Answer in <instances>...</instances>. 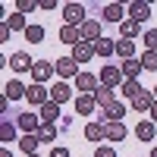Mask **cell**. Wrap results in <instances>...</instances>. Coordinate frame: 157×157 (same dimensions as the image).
<instances>
[{"label": "cell", "instance_id": "6da1fadb", "mask_svg": "<svg viewBox=\"0 0 157 157\" xmlns=\"http://www.w3.org/2000/svg\"><path fill=\"white\" fill-rule=\"evenodd\" d=\"M85 22H88V16H85V6L82 3H66V6H63V25L82 29Z\"/></svg>", "mask_w": 157, "mask_h": 157}, {"label": "cell", "instance_id": "7a4b0ae2", "mask_svg": "<svg viewBox=\"0 0 157 157\" xmlns=\"http://www.w3.org/2000/svg\"><path fill=\"white\" fill-rule=\"evenodd\" d=\"M98 78H101V85H107V88H120V85L126 82L123 69H120V66H113V63H107V66H101Z\"/></svg>", "mask_w": 157, "mask_h": 157}, {"label": "cell", "instance_id": "3957f363", "mask_svg": "<svg viewBox=\"0 0 157 157\" xmlns=\"http://www.w3.org/2000/svg\"><path fill=\"white\" fill-rule=\"evenodd\" d=\"M54 69H57V75H60V82H69V78H78V63L72 60V57H60L57 63H54Z\"/></svg>", "mask_w": 157, "mask_h": 157}, {"label": "cell", "instance_id": "277c9868", "mask_svg": "<svg viewBox=\"0 0 157 157\" xmlns=\"http://www.w3.org/2000/svg\"><path fill=\"white\" fill-rule=\"evenodd\" d=\"M154 101H157V98H154V91H148V88H141V91H138V94H135L132 101H129V104H132V110H135V113H151V107H154Z\"/></svg>", "mask_w": 157, "mask_h": 157}, {"label": "cell", "instance_id": "5b68a950", "mask_svg": "<svg viewBox=\"0 0 157 157\" xmlns=\"http://www.w3.org/2000/svg\"><path fill=\"white\" fill-rule=\"evenodd\" d=\"M75 88L82 91V94H94V91L101 88V78H98L94 72H78V78H75Z\"/></svg>", "mask_w": 157, "mask_h": 157}, {"label": "cell", "instance_id": "8992f818", "mask_svg": "<svg viewBox=\"0 0 157 157\" xmlns=\"http://www.w3.org/2000/svg\"><path fill=\"white\" fill-rule=\"evenodd\" d=\"M16 126L22 129L25 135H35L38 129H41V116H38V113H19L16 116Z\"/></svg>", "mask_w": 157, "mask_h": 157}, {"label": "cell", "instance_id": "52a82bcc", "mask_svg": "<svg viewBox=\"0 0 157 157\" xmlns=\"http://www.w3.org/2000/svg\"><path fill=\"white\" fill-rule=\"evenodd\" d=\"M25 101H29V104H35V107L41 110L44 104L50 101V88H44V85H32L29 91H25Z\"/></svg>", "mask_w": 157, "mask_h": 157}, {"label": "cell", "instance_id": "ba28073f", "mask_svg": "<svg viewBox=\"0 0 157 157\" xmlns=\"http://www.w3.org/2000/svg\"><path fill=\"white\" fill-rule=\"evenodd\" d=\"M50 75H57L54 63H47V60H38V63H35V69H32V78H35V85H44Z\"/></svg>", "mask_w": 157, "mask_h": 157}, {"label": "cell", "instance_id": "9c48e42d", "mask_svg": "<svg viewBox=\"0 0 157 157\" xmlns=\"http://www.w3.org/2000/svg\"><path fill=\"white\" fill-rule=\"evenodd\" d=\"M126 13H129V19H132V22H148V16H151V3H145V0H141V3H138V0H135V3H129L126 6Z\"/></svg>", "mask_w": 157, "mask_h": 157}, {"label": "cell", "instance_id": "30bf717a", "mask_svg": "<svg viewBox=\"0 0 157 157\" xmlns=\"http://www.w3.org/2000/svg\"><path fill=\"white\" fill-rule=\"evenodd\" d=\"M10 66L16 69V72H32V69H35V60L25 54V50H16V54L10 57Z\"/></svg>", "mask_w": 157, "mask_h": 157}, {"label": "cell", "instance_id": "8fae6325", "mask_svg": "<svg viewBox=\"0 0 157 157\" xmlns=\"http://www.w3.org/2000/svg\"><path fill=\"white\" fill-rule=\"evenodd\" d=\"M123 116H126V104L116 101V104H110V107L101 113V120H104V126H107V123H123Z\"/></svg>", "mask_w": 157, "mask_h": 157}, {"label": "cell", "instance_id": "7c38bea8", "mask_svg": "<svg viewBox=\"0 0 157 157\" xmlns=\"http://www.w3.org/2000/svg\"><path fill=\"white\" fill-rule=\"evenodd\" d=\"M78 32H82V41H88V44H94V41H101V38H104V35H101V22H98V19H88Z\"/></svg>", "mask_w": 157, "mask_h": 157}, {"label": "cell", "instance_id": "4fadbf2b", "mask_svg": "<svg viewBox=\"0 0 157 157\" xmlns=\"http://www.w3.org/2000/svg\"><path fill=\"white\" fill-rule=\"evenodd\" d=\"M72 98V88L66 85V82H57V85H50V101L54 104H66Z\"/></svg>", "mask_w": 157, "mask_h": 157}, {"label": "cell", "instance_id": "5bb4252c", "mask_svg": "<svg viewBox=\"0 0 157 157\" xmlns=\"http://www.w3.org/2000/svg\"><path fill=\"white\" fill-rule=\"evenodd\" d=\"M91 57H94V44H88V41H78L72 47V60L75 63H88Z\"/></svg>", "mask_w": 157, "mask_h": 157}, {"label": "cell", "instance_id": "9a60e30c", "mask_svg": "<svg viewBox=\"0 0 157 157\" xmlns=\"http://www.w3.org/2000/svg\"><path fill=\"white\" fill-rule=\"evenodd\" d=\"M94 107H98V101H94V94H78V98H75V113H82V116H88V113H94Z\"/></svg>", "mask_w": 157, "mask_h": 157}, {"label": "cell", "instance_id": "2e32d148", "mask_svg": "<svg viewBox=\"0 0 157 157\" xmlns=\"http://www.w3.org/2000/svg\"><path fill=\"white\" fill-rule=\"evenodd\" d=\"M123 16H126V6L123 3H107V6H104V19H107V22H120L123 25L126 22Z\"/></svg>", "mask_w": 157, "mask_h": 157}, {"label": "cell", "instance_id": "e0dca14e", "mask_svg": "<svg viewBox=\"0 0 157 157\" xmlns=\"http://www.w3.org/2000/svg\"><path fill=\"white\" fill-rule=\"evenodd\" d=\"M120 69H123L126 78H138L145 66H141V60H138V57H132V60H123V63H120Z\"/></svg>", "mask_w": 157, "mask_h": 157}, {"label": "cell", "instance_id": "ac0fdd59", "mask_svg": "<svg viewBox=\"0 0 157 157\" xmlns=\"http://www.w3.org/2000/svg\"><path fill=\"white\" fill-rule=\"evenodd\" d=\"M60 41H63V44H69V47H75L78 41H82V32L72 29V25H60Z\"/></svg>", "mask_w": 157, "mask_h": 157}, {"label": "cell", "instance_id": "d6986e66", "mask_svg": "<svg viewBox=\"0 0 157 157\" xmlns=\"http://www.w3.org/2000/svg\"><path fill=\"white\" fill-rule=\"evenodd\" d=\"M25 91H29V88H25L22 82H16V78H13V82H6V85H3V98L19 101V98H25Z\"/></svg>", "mask_w": 157, "mask_h": 157}, {"label": "cell", "instance_id": "ffe728a7", "mask_svg": "<svg viewBox=\"0 0 157 157\" xmlns=\"http://www.w3.org/2000/svg\"><path fill=\"white\" fill-rule=\"evenodd\" d=\"M38 116H41V123H57V120H60V104L47 101L44 107H41V113H38Z\"/></svg>", "mask_w": 157, "mask_h": 157}, {"label": "cell", "instance_id": "44dd1931", "mask_svg": "<svg viewBox=\"0 0 157 157\" xmlns=\"http://www.w3.org/2000/svg\"><path fill=\"white\" fill-rule=\"evenodd\" d=\"M85 138H88V141L107 138V126H104V123H88V126H85Z\"/></svg>", "mask_w": 157, "mask_h": 157}, {"label": "cell", "instance_id": "7402d4cb", "mask_svg": "<svg viewBox=\"0 0 157 157\" xmlns=\"http://www.w3.org/2000/svg\"><path fill=\"white\" fill-rule=\"evenodd\" d=\"M113 54H116V41H110V38L94 41V57H113Z\"/></svg>", "mask_w": 157, "mask_h": 157}, {"label": "cell", "instance_id": "603a6c76", "mask_svg": "<svg viewBox=\"0 0 157 157\" xmlns=\"http://www.w3.org/2000/svg\"><path fill=\"white\" fill-rule=\"evenodd\" d=\"M38 145H41V141H38V135H22V138H19V151H22L25 157L38 154Z\"/></svg>", "mask_w": 157, "mask_h": 157}, {"label": "cell", "instance_id": "cb8c5ba5", "mask_svg": "<svg viewBox=\"0 0 157 157\" xmlns=\"http://www.w3.org/2000/svg\"><path fill=\"white\" fill-rule=\"evenodd\" d=\"M135 135H138V141H154V123L151 120H138Z\"/></svg>", "mask_w": 157, "mask_h": 157}, {"label": "cell", "instance_id": "d4e9b609", "mask_svg": "<svg viewBox=\"0 0 157 157\" xmlns=\"http://www.w3.org/2000/svg\"><path fill=\"white\" fill-rule=\"evenodd\" d=\"M94 101H98V107H104V110H107L110 104H116V101H113V88H107V85H101V88L94 91Z\"/></svg>", "mask_w": 157, "mask_h": 157}, {"label": "cell", "instance_id": "484cf974", "mask_svg": "<svg viewBox=\"0 0 157 157\" xmlns=\"http://www.w3.org/2000/svg\"><path fill=\"white\" fill-rule=\"evenodd\" d=\"M116 54H120L123 60H132V57H135V41H129V38H120V41H116Z\"/></svg>", "mask_w": 157, "mask_h": 157}, {"label": "cell", "instance_id": "4316f807", "mask_svg": "<svg viewBox=\"0 0 157 157\" xmlns=\"http://www.w3.org/2000/svg\"><path fill=\"white\" fill-rule=\"evenodd\" d=\"M35 135H38V141H47V145H50V141L57 138V126L54 123H41V129H38Z\"/></svg>", "mask_w": 157, "mask_h": 157}, {"label": "cell", "instance_id": "83f0119b", "mask_svg": "<svg viewBox=\"0 0 157 157\" xmlns=\"http://www.w3.org/2000/svg\"><path fill=\"white\" fill-rule=\"evenodd\" d=\"M129 132H126V126L123 123H107V138L110 141H123Z\"/></svg>", "mask_w": 157, "mask_h": 157}, {"label": "cell", "instance_id": "f1b7e54d", "mask_svg": "<svg viewBox=\"0 0 157 157\" xmlns=\"http://www.w3.org/2000/svg\"><path fill=\"white\" fill-rule=\"evenodd\" d=\"M3 22L10 25L13 32H25V29H29V25H25V16H22V13H10V16H6Z\"/></svg>", "mask_w": 157, "mask_h": 157}, {"label": "cell", "instance_id": "f546056e", "mask_svg": "<svg viewBox=\"0 0 157 157\" xmlns=\"http://www.w3.org/2000/svg\"><path fill=\"white\" fill-rule=\"evenodd\" d=\"M120 91H123V98H129V101H132L138 91H141V85H138V78H126V82L120 85Z\"/></svg>", "mask_w": 157, "mask_h": 157}, {"label": "cell", "instance_id": "4dcf8cb0", "mask_svg": "<svg viewBox=\"0 0 157 157\" xmlns=\"http://www.w3.org/2000/svg\"><path fill=\"white\" fill-rule=\"evenodd\" d=\"M16 129H19V126H13L10 120H3V123H0V141H3V145L13 141V138H16ZM16 141H19V138H16Z\"/></svg>", "mask_w": 157, "mask_h": 157}, {"label": "cell", "instance_id": "1f68e13d", "mask_svg": "<svg viewBox=\"0 0 157 157\" xmlns=\"http://www.w3.org/2000/svg\"><path fill=\"white\" fill-rule=\"evenodd\" d=\"M25 41L41 44V41H44V29H41V25H29V29H25Z\"/></svg>", "mask_w": 157, "mask_h": 157}, {"label": "cell", "instance_id": "d6a6232c", "mask_svg": "<svg viewBox=\"0 0 157 157\" xmlns=\"http://www.w3.org/2000/svg\"><path fill=\"white\" fill-rule=\"evenodd\" d=\"M120 32H123V38H129V41H135V35H138V22L126 19V22L120 25Z\"/></svg>", "mask_w": 157, "mask_h": 157}, {"label": "cell", "instance_id": "836d02e7", "mask_svg": "<svg viewBox=\"0 0 157 157\" xmlns=\"http://www.w3.org/2000/svg\"><path fill=\"white\" fill-rule=\"evenodd\" d=\"M141 66L157 72V50H145V54H141Z\"/></svg>", "mask_w": 157, "mask_h": 157}, {"label": "cell", "instance_id": "e575fe53", "mask_svg": "<svg viewBox=\"0 0 157 157\" xmlns=\"http://www.w3.org/2000/svg\"><path fill=\"white\" fill-rule=\"evenodd\" d=\"M141 44H145L148 50H157V29H148L145 35H141Z\"/></svg>", "mask_w": 157, "mask_h": 157}, {"label": "cell", "instance_id": "d590c367", "mask_svg": "<svg viewBox=\"0 0 157 157\" xmlns=\"http://www.w3.org/2000/svg\"><path fill=\"white\" fill-rule=\"evenodd\" d=\"M38 10V0H19V3H16V13H22V16H25V13H35Z\"/></svg>", "mask_w": 157, "mask_h": 157}, {"label": "cell", "instance_id": "8d00e7d4", "mask_svg": "<svg viewBox=\"0 0 157 157\" xmlns=\"http://www.w3.org/2000/svg\"><path fill=\"white\" fill-rule=\"evenodd\" d=\"M94 157H116V151H113L110 145H101V148L94 151Z\"/></svg>", "mask_w": 157, "mask_h": 157}, {"label": "cell", "instance_id": "74e56055", "mask_svg": "<svg viewBox=\"0 0 157 157\" xmlns=\"http://www.w3.org/2000/svg\"><path fill=\"white\" fill-rule=\"evenodd\" d=\"M10 35H13V29L6 22H0V41H10Z\"/></svg>", "mask_w": 157, "mask_h": 157}, {"label": "cell", "instance_id": "f35d334b", "mask_svg": "<svg viewBox=\"0 0 157 157\" xmlns=\"http://www.w3.org/2000/svg\"><path fill=\"white\" fill-rule=\"evenodd\" d=\"M50 157H69V151H66V148H60V145H57L54 151H50Z\"/></svg>", "mask_w": 157, "mask_h": 157}, {"label": "cell", "instance_id": "ab89813d", "mask_svg": "<svg viewBox=\"0 0 157 157\" xmlns=\"http://www.w3.org/2000/svg\"><path fill=\"white\" fill-rule=\"evenodd\" d=\"M38 6H41V10H57V0H41Z\"/></svg>", "mask_w": 157, "mask_h": 157}, {"label": "cell", "instance_id": "60d3db41", "mask_svg": "<svg viewBox=\"0 0 157 157\" xmlns=\"http://www.w3.org/2000/svg\"><path fill=\"white\" fill-rule=\"evenodd\" d=\"M151 123H157V101H154V107H151Z\"/></svg>", "mask_w": 157, "mask_h": 157}, {"label": "cell", "instance_id": "b9f144b4", "mask_svg": "<svg viewBox=\"0 0 157 157\" xmlns=\"http://www.w3.org/2000/svg\"><path fill=\"white\" fill-rule=\"evenodd\" d=\"M0 157H13V154H10V151H6V148H3V151H0Z\"/></svg>", "mask_w": 157, "mask_h": 157}, {"label": "cell", "instance_id": "7bdbcfd3", "mask_svg": "<svg viewBox=\"0 0 157 157\" xmlns=\"http://www.w3.org/2000/svg\"><path fill=\"white\" fill-rule=\"evenodd\" d=\"M151 157H157V145H154V148H151Z\"/></svg>", "mask_w": 157, "mask_h": 157}, {"label": "cell", "instance_id": "ee69618b", "mask_svg": "<svg viewBox=\"0 0 157 157\" xmlns=\"http://www.w3.org/2000/svg\"><path fill=\"white\" fill-rule=\"evenodd\" d=\"M154 98H157V85H154Z\"/></svg>", "mask_w": 157, "mask_h": 157}, {"label": "cell", "instance_id": "f6af8a7d", "mask_svg": "<svg viewBox=\"0 0 157 157\" xmlns=\"http://www.w3.org/2000/svg\"><path fill=\"white\" fill-rule=\"evenodd\" d=\"M32 157H41V154H32Z\"/></svg>", "mask_w": 157, "mask_h": 157}]
</instances>
